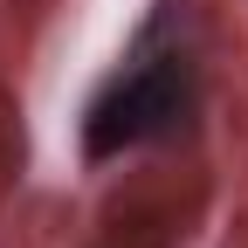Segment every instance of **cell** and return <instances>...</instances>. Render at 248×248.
Segmentation results:
<instances>
[{
	"label": "cell",
	"instance_id": "obj_1",
	"mask_svg": "<svg viewBox=\"0 0 248 248\" xmlns=\"http://www.w3.org/2000/svg\"><path fill=\"white\" fill-rule=\"evenodd\" d=\"M200 110V69H193V48L172 35L166 14H152L138 28L131 55L97 83V97L83 110V152L90 159H124L138 145H159L179 138Z\"/></svg>",
	"mask_w": 248,
	"mask_h": 248
}]
</instances>
